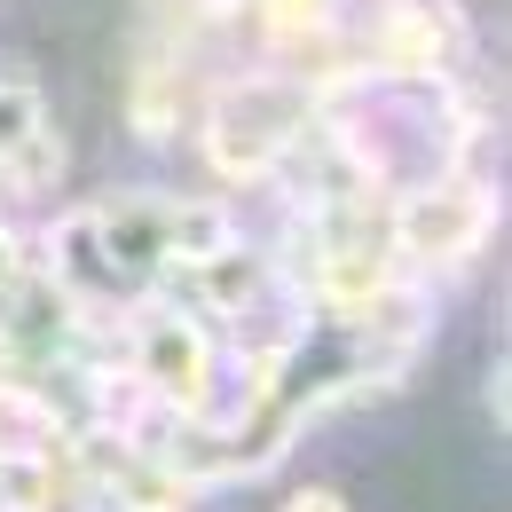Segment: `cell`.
<instances>
[{"label":"cell","mask_w":512,"mask_h":512,"mask_svg":"<svg viewBox=\"0 0 512 512\" xmlns=\"http://www.w3.org/2000/svg\"><path fill=\"white\" fill-rule=\"evenodd\" d=\"M457 56H465V8L457 0H379L363 64L394 71V79H457Z\"/></svg>","instance_id":"7a4b0ae2"},{"label":"cell","mask_w":512,"mask_h":512,"mask_svg":"<svg viewBox=\"0 0 512 512\" xmlns=\"http://www.w3.org/2000/svg\"><path fill=\"white\" fill-rule=\"evenodd\" d=\"M292 512H339V505H331V497H323V489H316V497H300V505H292Z\"/></svg>","instance_id":"3957f363"},{"label":"cell","mask_w":512,"mask_h":512,"mask_svg":"<svg viewBox=\"0 0 512 512\" xmlns=\"http://www.w3.org/2000/svg\"><path fill=\"white\" fill-rule=\"evenodd\" d=\"M308 127H316V87L300 71H237L205 103V158L221 182H260L292 158Z\"/></svg>","instance_id":"6da1fadb"}]
</instances>
